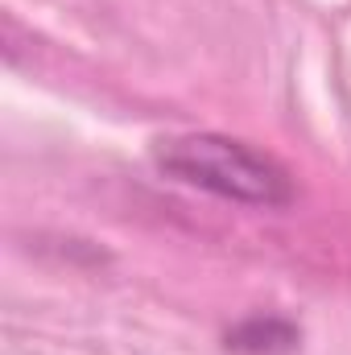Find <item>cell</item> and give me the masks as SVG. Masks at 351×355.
Wrapping results in <instances>:
<instances>
[{"label": "cell", "instance_id": "obj_1", "mask_svg": "<svg viewBox=\"0 0 351 355\" xmlns=\"http://www.w3.org/2000/svg\"><path fill=\"white\" fill-rule=\"evenodd\" d=\"M153 157L170 178L198 186V190H211L219 198H232V202H248V207L293 202L289 174L268 153L244 145V141H232V137H215V132L170 137V141H157Z\"/></svg>", "mask_w": 351, "mask_h": 355}]
</instances>
